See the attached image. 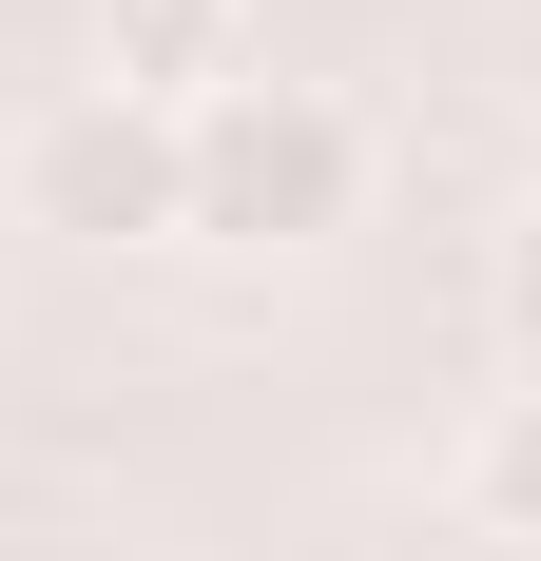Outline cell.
I'll list each match as a JSON object with an SVG mask.
<instances>
[{"label":"cell","mask_w":541,"mask_h":561,"mask_svg":"<svg viewBox=\"0 0 541 561\" xmlns=\"http://www.w3.org/2000/svg\"><path fill=\"white\" fill-rule=\"evenodd\" d=\"M20 232H78V252H174V232H194V116L78 78V98L20 136Z\"/></svg>","instance_id":"2"},{"label":"cell","mask_w":541,"mask_h":561,"mask_svg":"<svg viewBox=\"0 0 541 561\" xmlns=\"http://www.w3.org/2000/svg\"><path fill=\"white\" fill-rule=\"evenodd\" d=\"M232 20H252V0H97V78H116V98H156V116H214L232 78H252Z\"/></svg>","instance_id":"3"},{"label":"cell","mask_w":541,"mask_h":561,"mask_svg":"<svg viewBox=\"0 0 541 561\" xmlns=\"http://www.w3.org/2000/svg\"><path fill=\"white\" fill-rule=\"evenodd\" d=\"M445 484H464V523H484V542L541 561V388H484V426H464V465H445Z\"/></svg>","instance_id":"4"},{"label":"cell","mask_w":541,"mask_h":561,"mask_svg":"<svg viewBox=\"0 0 541 561\" xmlns=\"http://www.w3.org/2000/svg\"><path fill=\"white\" fill-rule=\"evenodd\" d=\"M484 330H503V368L541 388V214H503V252H484Z\"/></svg>","instance_id":"5"},{"label":"cell","mask_w":541,"mask_h":561,"mask_svg":"<svg viewBox=\"0 0 541 561\" xmlns=\"http://www.w3.org/2000/svg\"><path fill=\"white\" fill-rule=\"evenodd\" d=\"M368 214V116L329 78H232L194 116V252H329Z\"/></svg>","instance_id":"1"}]
</instances>
